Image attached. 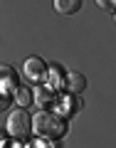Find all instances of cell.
<instances>
[{"mask_svg":"<svg viewBox=\"0 0 116 148\" xmlns=\"http://www.w3.org/2000/svg\"><path fill=\"white\" fill-rule=\"evenodd\" d=\"M84 86H86L84 74H79V72H67V77H64V89H67L69 94H82Z\"/></svg>","mask_w":116,"mask_h":148,"instance_id":"5","label":"cell"},{"mask_svg":"<svg viewBox=\"0 0 116 148\" xmlns=\"http://www.w3.org/2000/svg\"><path fill=\"white\" fill-rule=\"evenodd\" d=\"M82 109V99L79 94H67V99L62 101V116H72Z\"/></svg>","mask_w":116,"mask_h":148,"instance_id":"8","label":"cell"},{"mask_svg":"<svg viewBox=\"0 0 116 148\" xmlns=\"http://www.w3.org/2000/svg\"><path fill=\"white\" fill-rule=\"evenodd\" d=\"M96 3H99L101 8H116V5H114V0H96Z\"/></svg>","mask_w":116,"mask_h":148,"instance_id":"11","label":"cell"},{"mask_svg":"<svg viewBox=\"0 0 116 148\" xmlns=\"http://www.w3.org/2000/svg\"><path fill=\"white\" fill-rule=\"evenodd\" d=\"M32 131L40 133L42 138H62L67 133V121H64V116H57L52 111L42 109L32 119Z\"/></svg>","mask_w":116,"mask_h":148,"instance_id":"1","label":"cell"},{"mask_svg":"<svg viewBox=\"0 0 116 148\" xmlns=\"http://www.w3.org/2000/svg\"><path fill=\"white\" fill-rule=\"evenodd\" d=\"M82 8V0H54V10L59 15H74V12H79Z\"/></svg>","mask_w":116,"mask_h":148,"instance_id":"7","label":"cell"},{"mask_svg":"<svg viewBox=\"0 0 116 148\" xmlns=\"http://www.w3.org/2000/svg\"><path fill=\"white\" fill-rule=\"evenodd\" d=\"M10 104H12V96H10V91H0V114L10 109Z\"/></svg>","mask_w":116,"mask_h":148,"instance_id":"10","label":"cell"},{"mask_svg":"<svg viewBox=\"0 0 116 148\" xmlns=\"http://www.w3.org/2000/svg\"><path fill=\"white\" fill-rule=\"evenodd\" d=\"M8 133H10V138H15V141H25L32 133V116L22 109V106H17L10 116H8Z\"/></svg>","mask_w":116,"mask_h":148,"instance_id":"2","label":"cell"},{"mask_svg":"<svg viewBox=\"0 0 116 148\" xmlns=\"http://www.w3.org/2000/svg\"><path fill=\"white\" fill-rule=\"evenodd\" d=\"M22 74H25L30 82L40 84V82L47 79V64H45L40 57H30V59H25V64H22Z\"/></svg>","mask_w":116,"mask_h":148,"instance_id":"3","label":"cell"},{"mask_svg":"<svg viewBox=\"0 0 116 148\" xmlns=\"http://www.w3.org/2000/svg\"><path fill=\"white\" fill-rule=\"evenodd\" d=\"M114 5H116V0H114Z\"/></svg>","mask_w":116,"mask_h":148,"instance_id":"12","label":"cell"},{"mask_svg":"<svg viewBox=\"0 0 116 148\" xmlns=\"http://www.w3.org/2000/svg\"><path fill=\"white\" fill-rule=\"evenodd\" d=\"M17 89V74L10 64H0V91H15Z\"/></svg>","mask_w":116,"mask_h":148,"instance_id":"4","label":"cell"},{"mask_svg":"<svg viewBox=\"0 0 116 148\" xmlns=\"http://www.w3.org/2000/svg\"><path fill=\"white\" fill-rule=\"evenodd\" d=\"M32 99L42 106V109L57 104V96H54V89H52V86H37V89L32 91Z\"/></svg>","mask_w":116,"mask_h":148,"instance_id":"6","label":"cell"},{"mask_svg":"<svg viewBox=\"0 0 116 148\" xmlns=\"http://www.w3.org/2000/svg\"><path fill=\"white\" fill-rule=\"evenodd\" d=\"M12 94H15V96H12V99H15L17 104L22 106V109H25V106H27V104H30V101H32V91L27 89V86H17V89L12 91Z\"/></svg>","mask_w":116,"mask_h":148,"instance_id":"9","label":"cell"}]
</instances>
